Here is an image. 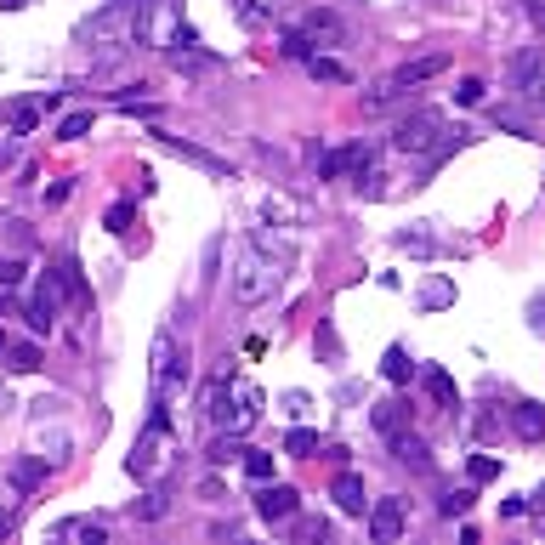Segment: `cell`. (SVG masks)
Here are the masks:
<instances>
[{"label":"cell","instance_id":"41","mask_svg":"<svg viewBox=\"0 0 545 545\" xmlns=\"http://www.w3.org/2000/svg\"><path fill=\"white\" fill-rule=\"evenodd\" d=\"M523 12H528V23H534V29H545V0H528Z\"/></svg>","mask_w":545,"mask_h":545},{"label":"cell","instance_id":"23","mask_svg":"<svg viewBox=\"0 0 545 545\" xmlns=\"http://www.w3.org/2000/svg\"><path fill=\"white\" fill-rule=\"evenodd\" d=\"M307 69H313L318 74V80H335V86H347V80H352V69H347V63H335V57H307Z\"/></svg>","mask_w":545,"mask_h":545},{"label":"cell","instance_id":"43","mask_svg":"<svg viewBox=\"0 0 545 545\" xmlns=\"http://www.w3.org/2000/svg\"><path fill=\"white\" fill-rule=\"evenodd\" d=\"M6 528H12V517H6V511H0V534H6Z\"/></svg>","mask_w":545,"mask_h":545},{"label":"cell","instance_id":"10","mask_svg":"<svg viewBox=\"0 0 545 545\" xmlns=\"http://www.w3.org/2000/svg\"><path fill=\"white\" fill-rule=\"evenodd\" d=\"M409 534V500H398V494H387V500H375L370 506V540L375 545H392Z\"/></svg>","mask_w":545,"mask_h":545},{"label":"cell","instance_id":"40","mask_svg":"<svg viewBox=\"0 0 545 545\" xmlns=\"http://www.w3.org/2000/svg\"><path fill=\"white\" fill-rule=\"evenodd\" d=\"M69 194H74V182H52V188H46V205H63Z\"/></svg>","mask_w":545,"mask_h":545},{"label":"cell","instance_id":"34","mask_svg":"<svg viewBox=\"0 0 545 545\" xmlns=\"http://www.w3.org/2000/svg\"><path fill=\"white\" fill-rule=\"evenodd\" d=\"M131 216H137V211H131V205H108L103 228H108V233H131Z\"/></svg>","mask_w":545,"mask_h":545},{"label":"cell","instance_id":"36","mask_svg":"<svg viewBox=\"0 0 545 545\" xmlns=\"http://www.w3.org/2000/svg\"><path fill=\"white\" fill-rule=\"evenodd\" d=\"M131 517H142V523H159V517H165V494H148L142 506H131Z\"/></svg>","mask_w":545,"mask_h":545},{"label":"cell","instance_id":"17","mask_svg":"<svg viewBox=\"0 0 545 545\" xmlns=\"http://www.w3.org/2000/svg\"><path fill=\"white\" fill-rule=\"evenodd\" d=\"M370 421H375V432H387V438H398V432L409 426V404H404V398H381Z\"/></svg>","mask_w":545,"mask_h":545},{"label":"cell","instance_id":"30","mask_svg":"<svg viewBox=\"0 0 545 545\" xmlns=\"http://www.w3.org/2000/svg\"><path fill=\"white\" fill-rule=\"evenodd\" d=\"M318 449V432H307V426H296L290 438H284V455H313Z\"/></svg>","mask_w":545,"mask_h":545},{"label":"cell","instance_id":"39","mask_svg":"<svg viewBox=\"0 0 545 545\" xmlns=\"http://www.w3.org/2000/svg\"><path fill=\"white\" fill-rule=\"evenodd\" d=\"M12 125H18V131H35V125H40V108H18V114H12Z\"/></svg>","mask_w":545,"mask_h":545},{"label":"cell","instance_id":"7","mask_svg":"<svg viewBox=\"0 0 545 545\" xmlns=\"http://www.w3.org/2000/svg\"><path fill=\"white\" fill-rule=\"evenodd\" d=\"M182 381H188V352L176 347L171 330H159L154 335V352H148V392H154V404H165Z\"/></svg>","mask_w":545,"mask_h":545},{"label":"cell","instance_id":"22","mask_svg":"<svg viewBox=\"0 0 545 545\" xmlns=\"http://www.w3.org/2000/svg\"><path fill=\"white\" fill-rule=\"evenodd\" d=\"M40 483H46V466H40V460H18V466H12V489L18 494H35Z\"/></svg>","mask_w":545,"mask_h":545},{"label":"cell","instance_id":"31","mask_svg":"<svg viewBox=\"0 0 545 545\" xmlns=\"http://www.w3.org/2000/svg\"><path fill=\"white\" fill-rule=\"evenodd\" d=\"M483 91H489V86H483L477 74H466V80H460V91H455V103L460 108H477V103H483Z\"/></svg>","mask_w":545,"mask_h":545},{"label":"cell","instance_id":"45","mask_svg":"<svg viewBox=\"0 0 545 545\" xmlns=\"http://www.w3.org/2000/svg\"><path fill=\"white\" fill-rule=\"evenodd\" d=\"M540 108H545V103H540Z\"/></svg>","mask_w":545,"mask_h":545},{"label":"cell","instance_id":"3","mask_svg":"<svg viewBox=\"0 0 545 545\" xmlns=\"http://www.w3.org/2000/svg\"><path fill=\"white\" fill-rule=\"evenodd\" d=\"M171 455H176V432H171V415H165V404H154V415H148V426L137 432V443H131V477L137 483H154V477L171 472Z\"/></svg>","mask_w":545,"mask_h":545},{"label":"cell","instance_id":"35","mask_svg":"<svg viewBox=\"0 0 545 545\" xmlns=\"http://www.w3.org/2000/svg\"><path fill=\"white\" fill-rule=\"evenodd\" d=\"M23 284V262L18 256H0V290H18Z\"/></svg>","mask_w":545,"mask_h":545},{"label":"cell","instance_id":"33","mask_svg":"<svg viewBox=\"0 0 545 545\" xmlns=\"http://www.w3.org/2000/svg\"><path fill=\"white\" fill-rule=\"evenodd\" d=\"M443 517H466V511H472V489H455V494H443Z\"/></svg>","mask_w":545,"mask_h":545},{"label":"cell","instance_id":"44","mask_svg":"<svg viewBox=\"0 0 545 545\" xmlns=\"http://www.w3.org/2000/svg\"><path fill=\"white\" fill-rule=\"evenodd\" d=\"M6 347H12V341H6V335H0V358H6Z\"/></svg>","mask_w":545,"mask_h":545},{"label":"cell","instance_id":"42","mask_svg":"<svg viewBox=\"0 0 545 545\" xmlns=\"http://www.w3.org/2000/svg\"><path fill=\"white\" fill-rule=\"evenodd\" d=\"M0 6H6V12H23V6H29V0H0Z\"/></svg>","mask_w":545,"mask_h":545},{"label":"cell","instance_id":"21","mask_svg":"<svg viewBox=\"0 0 545 545\" xmlns=\"http://www.w3.org/2000/svg\"><path fill=\"white\" fill-rule=\"evenodd\" d=\"M381 375H387L392 387H404L409 375H415V364H409V347H387V358H381Z\"/></svg>","mask_w":545,"mask_h":545},{"label":"cell","instance_id":"38","mask_svg":"<svg viewBox=\"0 0 545 545\" xmlns=\"http://www.w3.org/2000/svg\"><path fill=\"white\" fill-rule=\"evenodd\" d=\"M57 273H63V284H69V296H86V279H80V267L74 262H63Z\"/></svg>","mask_w":545,"mask_h":545},{"label":"cell","instance_id":"27","mask_svg":"<svg viewBox=\"0 0 545 545\" xmlns=\"http://www.w3.org/2000/svg\"><path fill=\"white\" fill-rule=\"evenodd\" d=\"M228 6H233V18L245 23V29H262L267 23V6H256V0H228Z\"/></svg>","mask_w":545,"mask_h":545},{"label":"cell","instance_id":"9","mask_svg":"<svg viewBox=\"0 0 545 545\" xmlns=\"http://www.w3.org/2000/svg\"><path fill=\"white\" fill-rule=\"evenodd\" d=\"M449 69V57H415V63H398V69L381 80V86L370 91V108H387V103H398L409 86H421V80H432V74H443Z\"/></svg>","mask_w":545,"mask_h":545},{"label":"cell","instance_id":"18","mask_svg":"<svg viewBox=\"0 0 545 545\" xmlns=\"http://www.w3.org/2000/svg\"><path fill=\"white\" fill-rule=\"evenodd\" d=\"M392 455L404 460V466H415V472H426V466H432V449H426V438H415V432H398V438H392Z\"/></svg>","mask_w":545,"mask_h":545},{"label":"cell","instance_id":"15","mask_svg":"<svg viewBox=\"0 0 545 545\" xmlns=\"http://www.w3.org/2000/svg\"><path fill=\"white\" fill-rule=\"evenodd\" d=\"M511 432H517L523 443H540L545 438V404H534V398L511 404Z\"/></svg>","mask_w":545,"mask_h":545},{"label":"cell","instance_id":"19","mask_svg":"<svg viewBox=\"0 0 545 545\" xmlns=\"http://www.w3.org/2000/svg\"><path fill=\"white\" fill-rule=\"evenodd\" d=\"M159 142H165L171 154H182V159H188V165H199V171H211V176H228V165H222V159H216V154H205V148H194V142H182V137H159Z\"/></svg>","mask_w":545,"mask_h":545},{"label":"cell","instance_id":"6","mask_svg":"<svg viewBox=\"0 0 545 545\" xmlns=\"http://www.w3.org/2000/svg\"><path fill=\"white\" fill-rule=\"evenodd\" d=\"M279 279H284L279 256H267V245L256 239V245L239 256V267H233V301H239V307H262V301L279 290Z\"/></svg>","mask_w":545,"mask_h":545},{"label":"cell","instance_id":"13","mask_svg":"<svg viewBox=\"0 0 545 545\" xmlns=\"http://www.w3.org/2000/svg\"><path fill=\"white\" fill-rule=\"evenodd\" d=\"M296 511H301V494L290 483H262V494H256V517L262 523H290Z\"/></svg>","mask_w":545,"mask_h":545},{"label":"cell","instance_id":"37","mask_svg":"<svg viewBox=\"0 0 545 545\" xmlns=\"http://www.w3.org/2000/svg\"><path fill=\"white\" fill-rule=\"evenodd\" d=\"M318 347H324V358H341V335H335V324H318Z\"/></svg>","mask_w":545,"mask_h":545},{"label":"cell","instance_id":"12","mask_svg":"<svg viewBox=\"0 0 545 545\" xmlns=\"http://www.w3.org/2000/svg\"><path fill=\"white\" fill-rule=\"evenodd\" d=\"M69 296V284H63V273H46V279H40V290H35V301H29V324H35V330H52L57 324V301Z\"/></svg>","mask_w":545,"mask_h":545},{"label":"cell","instance_id":"4","mask_svg":"<svg viewBox=\"0 0 545 545\" xmlns=\"http://www.w3.org/2000/svg\"><path fill=\"white\" fill-rule=\"evenodd\" d=\"M455 142H460V131H449V120H443L438 108H415V114L398 120V131H392V148H398V154H426L432 165H438Z\"/></svg>","mask_w":545,"mask_h":545},{"label":"cell","instance_id":"1","mask_svg":"<svg viewBox=\"0 0 545 545\" xmlns=\"http://www.w3.org/2000/svg\"><path fill=\"white\" fill-rule=\"evenodd\" d=\"M205 415H211L222 432H239V438H245L250 426L262 421V387H256V381H228V375H222V381L205 387Z\"/></svg>","mask_w":545,"mask_h":545},{"label":"cell","instance_id":"20","mask_svg":"<svg viewBox=\"0 0 545 545\" xmlns=\"http://www.w3.org/2000/svg\"><path fill=\"white\" fill-rule=\"evenodd\" d=\"M426 392H432V404L460 409V392H455V381H449V370H426Z\"/></svg>","mask_w":545,"mask_h":545},{"label":"cell","instance_id":"5","mask_svg":"<svg viewBox=\"0 0 545 545\" xmlns=\"http://www.w3.org/2000/svg\"><path fill=\"white\" fill-rule=\"evenodd\" d=\"M137 46H148V52L194 46V29H188V18H182V0H142V12H137Z\"/></svg>","mask_w":545,"mask_h":545},{"label":"cell","instance_id":"16","mask_svg":"<svg viewBox=\"0 0 545 545\" xmlns=\"http://www.w3.org/2000/svg\"><path fill=\"white\" fill-rule=\"evenodd\" d=\"M57 540H86V545H103L108 540V523H97V517H63V523L52 528Z\"/></svg>","mask_w":545,"mask_h":545},{"label":"cell","instance_id":"26","mask_svg":"<svg viewBox=\"0 0 545 545\" xmlns=\"http://www.w3.org/2000/svg\"><path fill=\"white\" fill-rule=\"evenodd\" d=\"M466 477H472V483H494V477H500V460L494 455H472L466 460Z\"/></svg>","mask_w":545,"mask_h":545},{"label":"cell","instance_id":"14","mask_svg":"<svg viewBox=\"0 0 545 545\" xmlns=\"http://www.w3.org/2000/svg\"><path fill=\"white\" fill-rule=\"evenodd\" d=\"M330 500H335L341 511H347V517H364V511L375 506L370 494H364V477H358V472H335V483H330Z\"/></svg>","mask_w":545,"mask_h":545},{"label":"cell","instance_id":"2","mask_svg":"<svg viewBox=\"0 0 545 545\" xmlns=\"http://www.w3.org/2000/svg\"><path fill=\"white\" fill-rule=\"evenodd\" d=\"M137 12H142V0H108V6L91 12L86 46H97V63H114V57H125L137 46Z\"/></svg>","mask_w":545,"mask_h":545},{"label":"cell","instance_id":"32","mask_svg":"<svg viewBox=\"0 0 545 545\" xmlns=\"http://www.w3.org/2000/svg\"><path fill=\"white\" fill-rule=\"evenodd\" d=\"M421 301H426V307H449V301H455V284H449V279H432Z\"/></svg>","mask_w":545,"mask_h":545},{"label":"cell","instance_id":"11","mask_svg":"<svg viewBox=\"0 0 545 545\" xmlns=\"http://www.w3.org/2000/svg\"><path fill=\"white\" fill-rule=\"evenodd\" d=\"M511 91H517L523 103H545V52L511 57Z\"/></svg>","mask_w":545,"mask_h":545},{"label":"cell","instance_id":"28","mask_svg":"<svg viewBox=\"0 0 545 545\" xmlns=\"http://www.w3.org/2000/svg\"><path fill=\"white\" fill-rule=\"evenodd\" d=\"M6 358H12V370L18 375L40 370V347H29V341H23V347H6Z\"/></svg>","mask_w":545,"mask_h":545},{"label":"cell","instance_id":"8","mask_svg":"<svg viewBox=\"0 0 545 545\" xmlns=\"http://www.w3.org/2000/svg\"><path fill=\"white\" fill-rule=\"evenodd\" d=\"M347 40V23L335 18V12H307V18L284 35V52L290 57H313V46H341Z\"/></svg>","mask_w":545,"mask_h":545},{"label":"cell","instance_id":"29","mask_svg":"<svg viewBox=\"0 0 545 545\" xmlns=\"http://www.w3.org/2000/svg\"><path fill=\"white\" fill-rule=\"evenodd\" d=\"M245 472L256 477V483H273V455H262V449H245Z\"/></svg>","mask_w":545,"mask_h":545},{"label":"cell","instance_id":"24","mask_svg":"<svg viewBox=\"0 0 545 545\" xmlns=\"http://www.w3.org/2000/svg\"><path fill=\"white\" fill-rule=\"evenodd\" d=\"M91 131V108H74V114H63V125H57V142H80Z\"/></svg>","mask_w":545,"mask_h":545},{"label":"cell","instance_id":"25","mask_svg":"<svg viewBox=\"0 0 545 545\" xmlns=\"http://www.w3.org/2000/svg\"><path fill=\"white\" fill-rule=\"evenodd\" d=\"M211 460H216V466H233V460H245V443H239V432H222V438L211 443Z\"/></svg>","mask_w":545,"mask_h":545}]
</instances>
